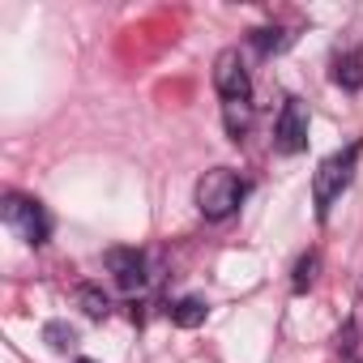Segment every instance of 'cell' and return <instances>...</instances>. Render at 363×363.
I'll return each instance as SVG.
<instances>
[{
	"mask_svg": "<svg viewBox=\"0 0 363 363\" xmlns=\"http://www.w3.org/2000/svg\"><path fill=\"white\" fill-rule=\"evenodd\" d=\"M107 269H111L120 291H141L145 286V257L137 248H111L107 252Z\"/></svg>",
	"mask_w": 363,
	"mask_h": 363,
	"instance_id": "8992f818",
	"label": "cell"
},
{
	"mask_svg": "<svg viewBox=\"0 0 363 363\" xmlns=\"http://www.w3.org/2000/svg\"><path fill=\"white\" fill-rule=\"evenodd\" d=\"M312 269H316V252H312V257H303V261H299V278H295V286H308V282H312V278H316V274H312Z\"/></svg>",
	"mask_w": 363,
	"mask_h": 363,
	"instance_id": "7c38bea8",
	"label": "cell"
},
{
	"mask_svg": "<svg viewBox=\"0 0 363 363\" xmlns=\"http://www.w3.org/2000/svg\"><path fill=\"white\" fill-rule=\"evenodd\" d=\"M252 43H257L261 52H269V48H282L286 35H278V30H252Z\"/></svg>",
	"mask_w": 363,
	"mask_h": 363,
	"instance_id": "30bf717a",
	"label": "cell"
},
{
	"mask_svg": "<svg viewBox=\"0 0 363 363\" xmlns=\"http://www.w3.org/2000/svg\"><path fill=\"white\" fill-rule=\"evenodd\" d=\"M274 145L282 154H299L308 145V107L299 99H286L278 120H274Z\"/></svg>",
	"mask_w": 363,
	"mask_h": 363,
	"instance_id": "5b68a950",
	"label": "cell"
},
{
	"mask_svg": "<svg viewBox=\"0 0 363 363\" xmlns=\"http://www.w3.org/2000/svg\"><path fill=\"white\" fill-rule=\"evenodd\" d=\"M346 90H354V86H363V73H359V56H346V60H337V73H333Z\"/></svg>",
	"mask_w": 363,
	"mask_h": 363,
	"instance_id": "ba28073f",
	"label": "cell"
},
{
	"mask_svg": "<svg viewBox=\"0 0 363 363\" xmlns=\"http://www.w3.org/2000/svg\"><path fill=\"white\" fill-rule=\"evenodd\" d=\"M82 303H86L90 316H107V312H111V308H107V295H99V291H90V286H82Z\"/></svg>",
	"mask_w": 363,
	"mask_h": 363,
	"instance_id": "9c48e42d",
	"label": "cell"
},
{
	"mask_svg": "<svg viewBox=\"0 0 363 363\" xmlns=\"http://www.w3.org/2000/svg\"><path fill=\"white\" fill-rule=\"evenodd\" d=\"M48 337H52L56 350H65V346L73 342V329H65V325H48Z\"/></svg>",
	"mask_w": 363,
	"mask_h": 363,
	"instance_id": "8fae6325",
	"label": "cell"
},
{
	"mask_svg": "<svg viewBox=\"0 0 363 363\" xmlns=\"http://www.w3.org/2000/svg\"><path fill=\"white\" fill-rule=\"evenodd\" d=\"M359 154H363V141H350L346 150L329 154L316 175H312V206H316V218H329L333 201L350 189V179H354V167H359Z\"/></svg>",
	"mask_w": 363,
	"mask_h": 363,
	"instance_id": "6da1fadb",
	"label": "cell"
},
{
	"mask_svg": "<svg viewBox=\"0 0 363 363\" xmlns=\"http://www.w3.org/2000/svg\"><path fill=\"white\" fill-rule=\"evenodd\" d=\"M214 90H218L223 107L252 103V77H248V69H244V60H240L235 48L218 52V60H214Z\"/></svg>",
	"mask_w": 363,
	"mask_h": 363,
	"instance_id": "277c9868",
	"label": "cell"
},
{
	"mask_svg": "<svg viewBox=\"0 0 363 363\" xmlns=\"http://www.w3.org/2000/svg\"><path fill=\"white\" fill-rule=\"evenodd\" d=\"M244 197H248V184L231 167H214V171H206L197 179V210L210 223H227L244 206Z\"/></svg>",
	"mask_w": 363,
	"mask_h": 363,
	"instance_id": "7a4b0ae2",
	"label": "cell"
},
{
	"mask_svg": "<svg viewBox=\"0 0 363 363\" xmlns=\"http://www.w3.org/2000/svg\"><path fill=\"white\" fill-rule=\"evenodd\" d=\"M206 312H210V303H206V299H197V295H189V299H179V303L171 308V320H175L179 329H193V325H201V320H206Z\"/></svg>",
	"mask_w": 363,
	"mask_h": 363,
	"instance_id": "52a82bcc",
	"label": "cell"
},
{
	"mask_svg": "<svg viewBox=\"0 0 363 363\" xmlns=\"http://www.w3.org/2000/svg\"><path fill=\"white\" fill-rule=\"evenodd\" d=\"M0 214H5V227H9L22 244H30V248H43V244L52 240V214H48L35 197L9 193L5 206H0Z\"/></svg>",
	"mask_w": 363,
	"mask_h": 363,
	"instance_id": "3957f363",
	"label": "cell"
}]
</instances>
